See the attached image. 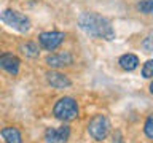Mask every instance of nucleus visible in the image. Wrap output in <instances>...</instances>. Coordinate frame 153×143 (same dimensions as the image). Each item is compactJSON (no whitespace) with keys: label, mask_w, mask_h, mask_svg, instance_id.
I'll use <instances>...</instances> for the list:
<instances>
[{"label":"nucleus","mask_w":153,"mask_h":143,"mask_svg":"<svg viewBox=\"0 0 153 143\" xmlns=\"http://www.w3.org/2000/svg\"><path fill=\"white\" fill-rule=\"evenodd\" d=\"M118 64H120V67H121L123 70L132 72L134 69H137L139 59H137V56H136V54H129V52H128V54H123L121 57H120Z\"/></svg>","instance_id":"9b49d317"},{"label":"nucleus","mask_w":153,"mask_h":143,"mask_svg":"<svg viewBox=\"0 0 153 143\" xmlns=\"http://www.w3.org/2000/svg\"><path fill=\"white\" fill-rule=\"evenodd\" d=\"M139 11L145 14H153V0H140L137 5Z\"/></svg>","instance_id":"ddd939ff"},{"label":"nucleus","mask_w":153,"mask_h":143,"mask_svg":"<svg viewBox=\"0 0 153 143\" xmlns=\"http://www.w3.org/2000/svg\"><path fill=\"white\" fill-rule=\"evenodd\" d=\"M0 133H2L5 143H22L21 132L16 127H3L0 130Z\"/></svg>","instance_id":"9d476101"},{"label":"nucleus","mask_w":153,"mask_h":143,"mask_svg":"<svg viewBox=\"0 0 153 143\" xmlns=\"http://www.w3.org/2000/svg\"><path fill=\"white\" fill-rule=\"evenodd\" d=\"M64 38H65L64 32L53 30V32H43V33H40V35H38V41H40L42 48H45V49H48V51H53V49H56L62 41H64Z\"/></svg>","instance_id":"39448f33"},{"label":"nucleus","mask_w":153,"mask_h":143,"mask_svg":"<svg viewBox=\"0 0 153 143\" xmlns=\"http://www.w3.org/2000/svg\"><path fill=\"white\" fill-rule=\"evenodd\" d=\"M142 48H143V51H145V52H153V30L148 33L145 38H143Z\"/></svg>","instance_id":"4468645a"},{"label":"nucleus","mask_w":153,"mask_h":143,"mask_svg":"<svg viewBox=\"0 0 153 143\" xmlns=\"http://www.w3.org/2000/svg\"><path fill=\"white\" fill-rule=\"evenodd\" d=\"M78 27L85 33H88V35L94 38H102V40H107V41L115 38V30L110 21L94 11L81 13L78 16Z\"/></svg>","instance_id":"f257e3e1"},{"label":"nucleus","mask_w":153,"mask_h":143,"mask_svg":"<svg viewBox=\"0 0 153 143\" xmlns=\"http://www.w3.org/2000/svg\"><path fill=\"white\" fill-rule=\"evenodd\" d=\"M19 51H21L26 57H32V59H35V57H38V54H40V51H38V45H37V43H33V41L21 43V45H19Z\"/></svg>","instance_id":"f8f14e48"},{"label":"nucleus","mask_w":153,"mask_h":143,"mask_svg":"<svg viewBox=\"0 0 153 143\" xmlns=\"http://www.w3.org/2000/svg\"><path fill=\"white\" fill-rule=\"evenodd\" d=\"M19 64H21V60H19L14 54H10V52L0 54V67H2L3 70H7L8 73L18 75V72H19Z\"/></svg>","instance_id":"0eeeda50"},{"label":"nucleus","mask_w":153,"mask_h":143,"mask_svg":"<svg viewBox=\"0 0 153 143\" xmlns=\"http://www.w3.org/2000/svg\"><path fill=\"white\" fill-rule=\"evenodd\" d=\"M142 76L143 78H153V60H147L142 67Z\"/></svg>","instance_id":"2eb2a0df"},{"label":"nucleus","mask_w":153,"mask_h":143,"mask_svg":"<svg viewBox=\"0 0 153 143\" xmlns=\"http://www.w3.org/2000/svg\"><path fill=\"white\" fill-rule=\"evenodd\" d=\"M74 62L70 52H57V54H50L46 57V64L50 67H64V65H70Z\"/></svg>","instance_id":"6e6552de"},{"label":"nucleus","mask_w":153,"mask_h":143,"mask_svg":"<svg viewBox=\"0 0 153 143\" xmlns=\"http://www.w3.org/2000/svg\"><path fill=\"white\" fill-rule=\"evenodd\" d=\"M53 113L61 121H74L78 116V105L72 97H62L56 102Z\"/></svg>","instance_id":"f03ea898"},{"label":"nucleus","mask_w":153,"mask_h":143,"mask_svg":"<svg viewBox=\"0 0 153 143\" xmlns=\"http://www.w3.org/2000/svg\"><path fill=\"white\" fill-rule=\"evenodd\" d=\"M70 137V129L69 126H61L57 129H46L45 132V140L48 143H67Z\"/></svg>","instance_id":"423d86ee"},{"label":"nucleus","mask_w":153,"mask_h":143,"mask_svg":"<svg viewBox=\"0 0 153 143\" xmlns=\"http://www.w3.org/2000/svg\"><path fill=\"white\" fill-rule=\"evenodd\" d=\"M0 21L5 22L8 27L14 29L18 32H27L30 29V21L27 16H24L22 13L14 11V10H3L0 13Z\"/></svg>","instance_id":"7ed1b4c3"},{"label":"nucleus","mask_w":153,"mask_h":143,"mask_svg":"<svg viewBox=\"0 0 153 143\" xmlns=\"http://www.w3.org/2000/svg\"><path fill=\"white\" fill-rule=\"evenodd\" d=\"M110 129V122L108 119L104 116V114H96V116L91 118V121L88 122V132L89 135L97 142H102L108 133Z\"/></svg>","instance_id":"20e7f679"},{"label":"nucleus","mask_w":153,"mask_h":143,"mask_svg":"<svg viewBox=\"0 0 153 143\" xmlns=\"http://www.w3.org/2000/svg\"><path fill=\"white\" fill-rule=\"evenodd\" d=\"M143 130H145V135H147L148 138H152V140H153V114L147 118L145 126H143Z\"/></svg>","instance_id":"dca6fc26"},{"label":"nucleus","mask_w":153,"mask_h":143,"mask_svg":"<svg viewBox=\"0 0 153 143\" xmlns=\"http://www.w3.org/2000/svg\"><path fill=\"white\" fill-rule=\"evenodd\" d=\"M150 92L153 94V81H152V83H150Z\"/></svg>","instance_id":"a211bd4d"},{"label":"nucleus","mask_w":153,"mask_h":143,"mask_svg":"<svg viewBox=\"0 0 153 143\" xmlns=\"http://www.w3.org/2000/svg\"><path fill=\"white\" fill-rule=\"evenodd\" d=\"M113 143H124V140H123V135H121V132H115L113 133Z\"/></svg>","instance_id":"f3484780"},{"label":"nucleus","mask_w":153,"mask_h":143,"mask_svg":"<svg viewBox=\"0 0 153 143\" xmlns=\"http://www.w3.org/2000/svg\"><path fill=\"white\" fill-rule=\"evenodd\" d=\"M46 81L56 89H65L70 86V80L64 73H59V72H48Z\"/></svg>","instance_id":"1a4fd4ad"}]
</instances>
